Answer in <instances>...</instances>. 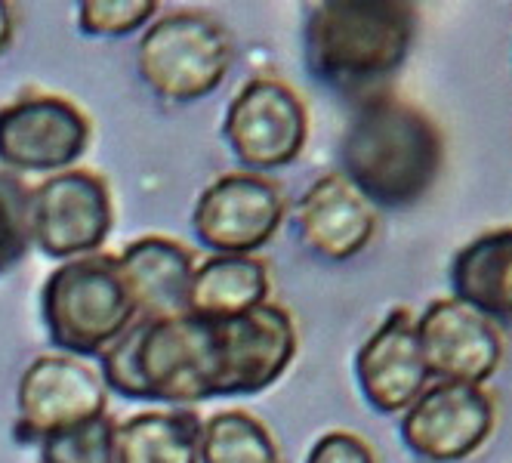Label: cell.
Here are the masks:
<instances>
[{
  "label": "cell",
  "mask_w": 512,
  "mask_h": 463,
  "mask_svg": "<svg viewBox=\"0 0 512 463\" xmlns=\"http://www.w3.org/2000/svg\"><path fill=\"white\" fill-rule=\"evenodd\" d=\"M497 426V402L485 386L429 383L401 414V442L429 463H457L479 451Z\"/></svg>",
  "instance_id": "obj_10"
},
{
  "label": "cell",
  "mask_w": 512,
  "mask_h": 463,
  "mask_svg": "<svg viewBox=\"0 0 512 463\" xmlns=\"http://www.w3.org/2000/svg\"><path fill=\"white\" fill-rule=\"evenodd\" d=\"M223 136L250 173L278 170L303 155L309 109L290 84L278 78H253L229 102Z\"/></svg>",
  "instance_id": "obj_7"
},
{
  "label": "cell",
  "mask_w": 512,
  "mask_h": 463,
  "mask_svg": "<svg viewBox=\"0 0 512 463\" xmlns=\"http://www.w3.org/2000/svg\"><path fill=\"white\" fill-rule=\"evenodd\" d=\"M44 325L65 355H102L139 318L112 254L65 260L44 281Z\"/></svg>",
  "instance_id": "obj_4"
},
{
  "label": "cell",
  "mask_w": 512,
  "mask_h": 463,
  "mask_svg": "<svg viewBox=\"0 0 512 463\" xmlns=\"http://www.w3.org/2000/svg\"><path fill=\"white\" fill-rule=\"evenodd\" d=\"M13 31H16V7L0 0V56L13 44Z\"/></svg>",
  "instance_id": "obj_24"
},
{
  "label": "cell",
  "mask_w": 512,
  "mask_h": 463,
  "mask_svg": "<svg viewBox=\"0 0 512 463\" xmlns=\"http://www.w3.org/2000/svg\"><path fill=\"white\" fill-rule=\"evenodd\" d=\"M115 430L118 423L99 414L78 426H68L41 439L44 463H115Z\"/></svg>",
  "instance_id": "obj_20"
},
{
  "label": "cell",
  "mask_w": 512,
  "mask_h": 463,
  "mask_svg": "<svg viewBox=\"0 0 512 463\" xmlns=\"http://www.w3.org/2000/svg\"><path fill=\"white\" fill-rule=\"evenodd\" d=\"M269 303V266L260 257L216 254L195 266L186 312L207 318H232Z\"/></svg>",
  "instance_id": "obj_17"
},
{
  "label": "cell",
  "mask_w": 512,
  "mask_h": 463,
  "mask_svg": "<svg viewBox=\"0 0 512 463\" xmlns=\"http://www.w3.org/2000/svg\"><path fill=\"white\" fill-rule=\"evenodd\" d=\"M343 176L371 207L423 201L445 167V133L417 102L380 93L355 102L340 142Z\"/></svg>",
  "instance_id": "obj_2"
},
{
  "label": "cell",
  "mask_w": 512,
  "mask_h": 463,
  "mask_svg": "<svg viewBox=\"0 0 512 463\" xmlns=\"http://www.w3.org/2000/svg\"><path fill=\"white\" fill-rule=\"evenodd\" d=\"M306 463H377V454L368 445V439L346 433V430H334V433H324L312 445Z\"/></svg>",
  "instance_id": "obj_23"
},
{
  "label": "cell",
  "mask_w": 512,
  "mask_h": 463,
  "mask_svg": "<svg viewBox=\"0 0 512 463\" xmlns=\"http://www.w3.org/2000/svg\"><path fill=\"white\" fill-rule=\"evenodd\" d=\"M297 346L294 318L278 303L232 318L192 312L136 318L127 334L99 355V377L127 399L167 405L256 396L281 380Z\"/></svg>",
  "instance_id": "obj_1"
},
{
  "label": "cell",
  "mask_w": 512,
  "mask_h": 463,
  "mask_svg": "<svg viewBox=\"0 0 512 463\" xmlns=\"http://www.w3.org/2000/svg\"><path fill=\"white\" fill-rule=\"evenodd\" d=\"M28 241V189L13 173H0V272L19 263Z\"/></svg>",
  "instance_id": "obj_22"
},
{
  "label": "cell",
  "mask_w": 512,
  "mask_h": 463,
  "mask_svg": "<svg viewBox=\"0 0 512 463\" xmlns=\"http://www.w3.org/2000/svg\"><path fill=\"white\" fill-rule=\"evenodd\" d=\"M155 13V0H84L78 7V22L93 38H121L149 25Z\"/></svg>",
  "instance_id": "obj_21"
},
{
  "label": "cell",
  "mask_w": 512,
  "mask_h": 463,
  "mask_svg": "<svg viewBox=\"0 0 512 463\" xmlns=\"http://www.w3.org/2000/svg\"><path fill=\"white\" fill-rule=\"evenodd\" d=\"M90 118L56 93H25L0 109V164L19 173L71 170L90 146Z\"/></svg>",
  "instance_id": "obj_8"
},
{
  "label": "cell",
  "mask_w": 512,
  "mask_h": 463,
  "mask_svg": "<svg viewBox=\"0 0 512 463\" xmlns=\"http://www.w3.org/2000/svg\"><path fill=\"white\" fill-rule=\"evenodd\" d=\"M235 44L226 25L201 10H173L149 22L136 47L139 78L167 102H195L226 81Z\"/></svg>",
  "instance_id": "obj_5"
},
{
  "label": "cell",
  "mask_w": 512,
  "mask_h": 463,
  "mask_svg": "<svg viewBox=\"0 0 512 463\" xmlns=\"http://www.w3.org/2000/svg\"><path fill=\"white\" fill-rule=\"evenodd\" d=\"M284 189L263 173L235 170L213 180L195 201L192 226L204 247L223 257H250L284 223Z\"/></svg>",
  "instance_id": "obj_9"
},
{
  "label": "cell",
  "mask_w": 512,
  "mask_h": 463,
  "mask_svg": "<svg viewBox=\"0 0 512 463\" xmlns=\"http://www.w3.org/2000/svg\"><path fill=\"white\" fill-rule=\"evenodd\" d=\"M201 463H284L269 426L247 411H219L201 423Z\"/></svg>",
  "instance_id": "obj_19"
},
{
  "label": "cell",
  "mask_w": 512,
  "mask_h": 463,
  "mask_svg": "<svg viewBox=\"0 0 512 463\" xmlns=\"http://www.w3.org/2000/svg\"><path fill=\"white\" fill-rule=\"evenodd\" d=\"M417 340L429 377L448 383L485 386L506 359L503 328L451 294L417 315Z\"/></svg>",
  "instance_id": "obj_11"
},
{
  "label": "cell",
  "mask_w": 512,
  "mask_h": 463,
  "mask_svg": "<svg viewBox=\"0 0 512 463\" xmlns=\"http://www.w3.org/2000/svg\"><path fill=\"white\" fill-rule=\"evenodd\" d=\"M361 396L380 414H405L429 386V368L417 340V315L395 306L383 325L361 343L355 355Z\"/></svg>",
  "instance_id": "obj_13"
},
{
  "label": "cell",
  "mask_w": 512,
  "mask_h": 463,
  "mask_svg": "<svg viewBox=\"0 0 512 463\" xmlns=\"http://www.w3.org/2000/svg\"><path fill=\"white\" fill-rule=\"evenodd\" d=\"M297 229L309 251L324 260H349L377 235V210L340 170L324 173L297 204Z\"/></svg>",
  "instance_id": "obj_14"
},
{
  "label": "cell",
  "mask_w": 512,
  "mask_h": 463,
  "mask_svg": "<svg viewBox=\"0 0 512 463\" xmlns=\"http://www.w3.org/2000/svg\"><path fill=\"white\" fill-rule=\"evenodd\" d=\"M420 10L408 0L309 4L303 56L312 75L358 102L386 93L417 38Z\"/></svg>",
  "instance_id": "obj_3"
},
{
  "label": "cell",
  "mask_w": 512,
  "mask_h": 463,
  "mask_svg": "<svg viewBox=\"0 0 512 463\" xmlns=\"http://www.w3.org/2000/svg\"><path fill=\"white\" fill-rule=\"evenodd\" d=\"M451 297L491 322H512V226L466 241L451 260Z\"/></svg>",
  "instance_id": "obj_16"
},
{
  "label": "cell",
  "mask_w": 512,
  "mask_h": 463,
  "mask_svg": "<svg viewBox=\"0 0 512 463\" xmlns=\"http://www.w3.org/2000/svg\"><path fill=\"white\" fill-rule=\"evenodd\" d=\"M139 318H170L186 312V294L195 272L192 254L173 238L145 235L115 257Z\"/></svg>",
  "instance_id": "obj_15"
},
{
  "label": "cell",
  "mask_w": 512,
  "mask_h": 463,
  "mask_svg": "<svg viewBox=\"0 0 512 463\" xmlns=\"http://www.w3.org/2000/svg\"><path fill=\"white\" fill-rule=\"evenodd\" d=\"M115 463H201V417L192 408L127 417L115 430Z\"/></svg>",
  "instance_id": "obj_18"
},
{
  "label": "cell",
  "mask_w": 512,
  "mask_h": 463,
  "mask_svg": "<svg viewBox=\"0 0 512 463\" xmlns=\"http://www.w3.org/2000/svg\"><path fill=\"white\" fill-rule=\"evenodd\" d=\"M19 426L28 439H47L68 426L105 414L108 386L75 355H38L19 380Z\"/></svg>",
  "instance_id": "obj_12"
},
{
  "label": "cell",
  "mask_w": 512,
  "mask_h": 463,
  "mask_svg": "<svg viewBox=\"0 0 512 463\" xmlns=\"http://www.w3.org/2000/svg\"><path fill=\"white\" fill-rule=\"evenodd\" d=\"M115 223L108 183L93 170H62L28 192V235L47 257L96 254Z\"/></svg>",
  "instance_id": "obj_6"
}]
</instances>
